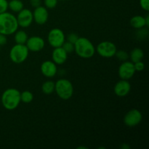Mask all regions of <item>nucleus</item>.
Instances as JSON below:
<instances>
[{
    "label": "nucleus",
    "instance_id": "a878e982",
    "mask_svg": "<svg viewBox=\"0 0 149 149\" xmlns=\"http://www.w3.org/2000/svg\"><path fill=\"white\" fill-rule=\"evenodd\" d=\"M8 9V1L7 0H0V14L7 12Z\"/></svg>",
    "mask_w": 149,
    "mask_h": 149
},
{
    "label": "nucleus",
    "instance_id": "7c9ffc66",
    "mask_svg": "<svg viewBox=\"0 0 149 149\" xmlns=\"http://www.w3.org/2000/svg\"><path fill=\"white\" fill-rule=\"evenodd\" d=\"M30 4L31 7L36 8L41 5V0H30Z\"/></svg>",
    "mask_w": 149,
    "mask_h": 149
},
{
    "label": "nucleus",
    "instance_id": "c85d7f7f",
    "mask_svg": "<svg viewBox=\"0 0 149 149\" xmlns=\"http://www.w3.org/2000/svg\"><path fill=\"white\" fill-rule=\"evenodd\" d=\"M140 5L143 10L149 11V0H140Z\"/></svg>",
    "mask_w": 149,
    "mask_h": 149
},
{
    "label": "nucleus",
    "instance_id": "473e14b6",
    "mask_svg": "<svg viewBox=\"0 0 149 149\" xmlns=\"http://www.w3.org/2000/svg\"><path fill=\"white\" fill-rule=\"evenodd\" d=\"M61 1H63V0H61Z\"/></svg>",
    "mask_w": 149,
    "mask_h": 149
},
{
    "label": "nucleus",
    "instance_id": "f03ea898",
    "mask_svg": "<svg viewBox=\"0 0 149 149\" xmlns=\"http://www.w3.org/2000/svg\"><path fill=\"white\" fill-rule=\"evenodd\" d=\"M1 102L7 110H15L20 103V92L15 88L7 89L1 95Z\"/></svg>",
    "mask_w": 149,
    "mask_h": 149
},
{
    "label": "nucleus",
    "instance_id": "c756f323",
    "mask_svg": "<svg viewBox=\"0 0 149 149\" xmlns=\"http://www.w3.org/2000/svg\"><path fill=\"white\" fill-rule=\"evenodd\" d=\"M7 36L0 33V46H3V45H6V44H7Z\"/></svg>",
    "mask_w": 149,
    "mask_h": 149
},
{
    "label": "nucleus",
    "instance_id": "1a4fd4ad",
    "mask_svg": "<svg viewBox=\"0 0 149 149\" xmlns=\"http://www.w3.org/2000/svg\"><path fill=\"white\" fill-rule=\"evenodd\" d=\"M135 72L136 71H135L133 63L127 61H123L118 70V74L121 79L125 80H129L132 78Z\"/></svg>",
    "mask_w": 149,
    "mask_h": 149
},
{
    "label": "nucleus",
    "instance_id": "cd10ccee",
    "mask_svg": "<svg viewBox=\"0 0 149 149\" xmlns=\"http://www.w3.org/2000/svg\"><path fill=\"white\" fill-rule=\"evenodd\" d=\"M134 66H135V71H143L144 68H145V64L141 61H138V62H136L134 63Z\"/></svg>",
    "mask_w": 149,
    "mask_h": 149
},
{
    "label": "nucleus",
    "instance_id": "6ab92c4d",
    "mask_svg": "<svg viewBox=\"0 0 149 149\" xmlns=\"http://www.w3.org/2000/svg\"><path fill=\"white\" fill-rule=\"evenodd\" d=\"M23 3L21 0H10L8 2V8L14 13H19L21 10H23Z\"/></svg>",
    "mask_w": 149,
    "mask_h": 149
},
{
    "label": "nucleus",
    "instance_id": "f257e3e1",
    "mask_svg": "<svg viewBox=\"0 0 149 149\" xmlns=\"http://www.w3.org/2000/svg\"><path fill=\"white\" fill-rule=\"evenodd\" d=\"M18 27L15 15L8 12L0 14V33L6 36L13 34Z\"/></svg>",
    "mask_w": 149,
    "mask_h": 149
},
{
    "label": "nucleus",
    "instance_id": "0eeeda50",
    "mask_svg": "<svg viewBox=\"0 0 149 149\" xmlns=\"http://www.w3.org/2000/svg\"><path fill=\"white\" fill-rule=\"evenodd\" d=\"M96 50L98 55L103 58H111L115 56L117 49L115 44L112 42L103 41L97 45Z\"/></svg>",
    "mask_w": 149,
    "mask_h": 149
},
{
    "label": "nucleus",
    "instance_id": "ddd939ff",
    "mask_svg": "<svg viewBox=\"0 0 149 149\" xmlns=\"http://www.w3.org/2000/svg\"><path fill=\"white\" fill-rule=\"evenodd\" d=\"M130 90L131 85L128 80H120L115 84L114 87H113V91H114L115 95L120 97H123L127 95Z\"/></svg>",
    "mask_w": 149,
    "mask_h": 149
},
{
    "label": "nucleus",
    "instance_id": "dca6fc26",
    "mask_svg": "<svg viewBox=\"0 0 149 149\" xmlns=\"http://www.w3.org/2000/svg\"><path fill=\"white\" fill-rule=\"evenodd\" d=\"M130 23L131 26L135 29H142V28L146 27L145 17L141 15L133 16L130 19Z\"/></svg>",
    "mask_w": 149,
    "mask_h": 149
},
{
    "label": "nucleus",
    "instance_id": "2f4dec72",
    "mask_svg": "<svg viewBox=\"0 0 149 149\" xmlns=\"http://www.w3.org/2000/svg\"><path fill=\"white\" fill-rule=\"evenodd\" d=\"M145 19H146V27L148 28L149 26V16H148V15L146 16V17H145Z\"/></svg>",
    "mask_w": 149,
    "mask_h": 149
},
{
    "label": "nucleus",
    "instance_id": "393cba45",
    "mask_svg": "<svg viewBox=\"0 0 149 149\" xmlns=\"http://www.w3.org/2000/svg\"><path fill=\"white\" fill-rule=\"evenodd\" d=\"M58 0H45V5L46 8L53 9L58 4Z\"/></svg>",
    "mask_w": 149,
    "mask_h": 149
},
{
    "label": "nucleus",
    "instance_id": "aec40b11",
    "mask_svg": "<svg viewBox=\"0 0 149 149\" xmlns=\"http://www.w3.org/2000/svg\"><path fill=\"white\" fill-rule=\"evenodd\" d=\"M42 93L46 95L52 94L53 92H55V82L50 80L45 81L42 84Z\"/></svg>",
    "mask_w": 149,
    "mask_h": 149
},
{
    "label": "nucleus",
    "instance_id": "423d86ee",
    "mask_svg": "<svg viewBox=\"0 0 149 149\" xmlns=\"http://www.w3.org/2000/svg\"><path fill=\"white\" fill-rule=\"evenodd\" d=\"M47 41L51 47L53 48L62 47L65 42V36L61 29L55 28L49 31L47 35Z\"/></svg>",
    "mask_w": 149,
    "mask_h": 149
},
{
    "label": "nucleus",
    "instance_id": "f3484780",
    "mask_svg": "<svg viewBox=\"0 0 149 149\" xmlns=\"http://www.w3.org/2000/svg\"><path fill=\"white\" fill-rule=\"evenodd\" d=\"M129 58H130L131 62H132L133 63L138 62V61H141L144 58L143 51L141 48H134L129 55Z\"/></svg>",
    "mask_w": 149,
    "mask_h": 149
},
{
    "label": "nucleus",
    "instance_id": "f8f14e48",
    "mask_svg": "<svg viewBox=\"0 0 149 149\" xmlns=\"http://www.w3.org/2000/svg\"><path fill=\"white\" fill-rule=\"evenodd\" d=\"M49 17V13L46 7L39 6L33 12V21L38 25H44L47 23Z\"/></svg>",
    "mask_w": 149,
    "mask_h": 149
},
{
    "label": "nucleus",
    "instance_id": "2eb2a0df",
    "mask_svg": "<svg viewBox=\"0 0 149 149\" xmlns=\"http://www.w3.org/2000/svg\"><path fill=\"white\" fill-rule=\"evenodd\" d=\"M68 58V53L63 49L62 47L54 48L52 53V61L56 65H62Z\"/></svg>",
    "mask_w": 149,
    "mask_h": 149
},
{
    "label": "nucleus",
    "instance_id": "7ed1b4c3",
    "mask_svg": "<svg viewBox=\"0 0 149 149\" xmlns=\"http://www.w3.org/2000/svg\"><path fill=\"white\" fill-rule=\"evenodd\" d=\"M74 51L80 58L89 59L95 55V48L90 39L85 37H79L74 44Z\"/></svg>",
    "mask_w": 149,
    "mask_h": 149
},
{
    "label": "nucleus",
    "instance_id": "9d476101",
    "mask_svg": "<svg viewBox=\"0 0 149 149\" xmlns=\"http://www.w3.org/2000/svg\"><path fill=\"white\" fill-rule=\"evenodd\" d=\"M17 13L18 14L16 18H17L18 26L22 28L29 27L33 20V13L29 9L23 8Z\"/></svg>",
    "mask_w": 149,
    "mask_h": 149
},
{
    "label": "nucleus",
    "instance_id": "20e7f679",
    "mask_svg": "<svg viewBox=\"0 0 149 149\" xmlns=\"http://www.w3.org/2000/svg\"><path fill=\"white\" fill-rule=\"evenodd\" d=\"M55 91L61 99L69 100L74 94V86L69 80L61 79L55 83Z\"/></svg>",
    "mask_w": 149,
    "mask_h": 149
},
{
    "label": "nucleus",
    "instance_id": "a211bd4d",
    "mask_svg": "<svg viewBox=\"0 0 149 149\" xmlns=\"http://www.w3.org/2000/svg\"><path fill=\"white\" fill-rule=\"evenodd\" d=\"M29 38L27 33L23 30L16 31L15 32V42L16 44H21V45H26L27 39Z\"/></svg>",
    "mask_w": 149,
    "mask_h": 149
},
{
    "label": "nucleus",
    "instance_id": "bb28decb",
    "mask_svg": "<svg viewBox=\"0 0 149 149\" xmlns=\"http://www.w3.org/2000/svg\"><path fill=\"white\" fill-rule=\"evenodd\" d=\"M79 39V36L75 33H70L67 36V41L72 44H75V42H77V39Z\"/></svg>",
    "mask_w": 149,
    "mask_h": 149
},
{
    "label": "nucleus",
    "instance_id": "9b49d317",
    "mask_svg": "<svg viewBox=\"0 0 149 149\" xmlns=\"http://www.w3.org/2000/svg\"><path fill=\"white\" fill-rule=\"evenodd\" d=\"M26 45L29 51L36 52L43 49V48L45 47V42L43 38L38 36H31L30 38H28Z\"/></svg>",
    "mask_w": 149,
    "mask_h": 149
},
{
    "label": "nucleus",
    "instance_id": "412c9836",
    "mask_svg": "<svg viewBox=\"0 0 149 149\" xmlns=\"http://www.w3.org/2000/svg\"><path fill=\"white\" fill-rule=\"evenodd\" d=\"M33 100V95L31 92L23 91V93H20V101L24 103H30Z\"/></svg>",
    "mask_w": 149,
    "mask_h": 149
},
{
    "label": "nucleus",
    "instance_id": "4be33fe9",
    "mask_svg": "<svg viewBox=\"0 0 149 149\" xmlns=\"http://www.w3.org/2000/svg\"><path fill=\"white\" fill-rule=\"evenodd\" d=\"M115 56L120 61H125L129 58V54L125 50H116Z\"/></svg>",
    "mask_w": 149,
    "mask_h": 149
},
{
    "label": "nucleus",
    "instance_id": "5701e85b",
    "mask_svg": "<svg viewBox=\"0 0 149 149\" xmlns=\"http://www.w3.org/2000/svg\"><path fill=\"white\" fill-rule=\"evenodd\" d=\"M136 35L137 37L140 39H144L145 38H146L148 36V31L147 29H144V28H142V29H137Z\"/></svg>",
    "mask_w": 149,
    "mask_h": 149
},
{
    "label": "nucleus",
    "instance_id": "b1692460",
    "mask_svg": "<svg viewBox=\"0 0 149 149\" xmlns=\"http://www.w3.org/2000/svg\"><path fill=\"white\" fill-rule=\"evenodd\" d=\"M62 47L63 48L64 50L67 52V53H71L72 52L74 51V44L71 43L69 42H65L63 45H62Z\"/></svg>",
    "mask_w": 149,
    "mask_h": 149
},
{
    "label": "nucleus",
    "instance_id": "4468645a",
    "mask_svg": "<svg viewBox=\"0 0 149 149\" xmlns=\"http://www.w3.org/2000/svg\"><path fill=\"white\" fill-rule=\"evenodd\" d=\"M41 72L47 78H52L55 77L58 71L57 65L51 61H45L42 63L40 67Z\"/></svg>",
    "mask_w": 149,
    "mask_h": 149
},
{
    "label": "nucleus",
    "instance_id": "39448f33",
    "mask_svg": "<svg viewBox=\"0 0 149 149\" xmlns=\"http://www.w3.org/2000/svg\"><path fill=\"white\" fill-rule=\"evenodd\" d=\"M29 50L26 45L16 44L10 50V58L14 63L20 64L24 62L29 56Z\"/></svg>",
    "mask_w": 149,
    "mask_h": 149
},
{
    "label": "nucleus",
    "instance_id": "6e6552de",
    "mask_svg": "<svg viewBox=\"0 0 149 149\" xmlns=\"http://www.w3.org/2000/svg\"><path fill=\"white\" fill-rule=\"evenodd\" d=\"M143 115L138 109H131L125 114L124 117V124L129 127H134L141 122Z\"/></svg>",
    "mask_w": 149,
    "mask_h": 149
}]
</instances>
